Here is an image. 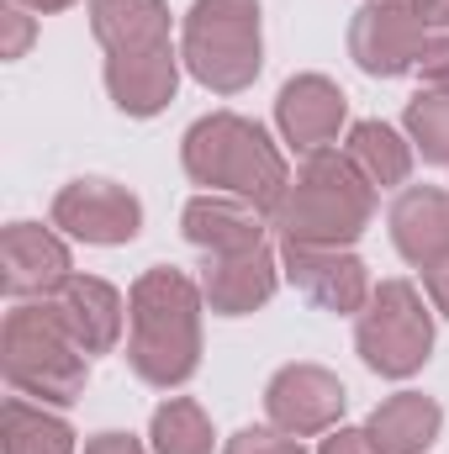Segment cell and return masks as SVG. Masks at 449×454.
Segmentation results:
<instances>
[{
  "label": "cell",
  "mask_w": 449,
  "mask_h": 454,
  "mask_svg": "<svg viewBox=\"0 0 449 454\" xmlns=\"http://www.w3.org/2000/svg\"><path fill=\"white\" fill-rule=\"evenodd\" d=\"M0 454H75V434L64 418L11 396L0 412Z\"/></svg>",
  "instance_id": "cell-21"
},
{
  "label": "cell",
  "mask_w": 449,
  "mask_h": 454,
  "mask_svg": "<svg viewBox=\"0 0 449 454\" xmlns=\"http://www.w3.org/2000/svg\"><path fill=\"white\" fill-rule=\"evenodd\" d=\"M16 5H27V11H43V16H48V11H64V5H75V0H16Z\"/></svg>",
  "instance_id": "cell-31"
},
{
  "label": "cell",
  "mask_w": 449,
  "mask_h": 454,
  "mask_svg": "<svg viewBox=\"0 0 449 454\" xmlns=\"http://www.w3.org/2000/svg\"><path fill=\"white\" fill-rule=\"evenodd\" d=\"M175 85H180V59L175 48H159V53H122L106 59V90L127 116H154L175 101Z\"/></svg>",
  "instance_id": "cell-15"
},
{
  "label": "cell",
  "mask_w": 449,
  "mask_h": 454,
  "mask_svg": "<svg viewBox=\"0 0 449 454\" xmlns=\"http://www.w3.org/2000/svg\"><path fill=\"white\" fill-rule=\"evenodd\" d=\"M375 217V191L365 185V175L334 153H307V164L296 169L286 201L275 207V227L286 243H307V248H349Z\"/></svg>",
  "instance_id": "cell-3"
},
{
  "label": "cell",
  "mask_w": 449,
  "mask_h": 454,
  "mask_svg": "<svg viewBox=\"0 0 449 454\" xmlns=\"http://www.w3.org/2000/svg\"><path fill=\"white\" fill-rule=\"evenodd\" d=\"M180 159H185V175L196 185L227 191V196H238V201H248V207H259L270 217H275V207L291 191V169H286L280 148L248 116H232V112L201 116L185 132Z\"/></svg>",
  "instance_id": "cell-2"
},
{
  "label": "cell",
  "mask_w": 449,
  "mask_h": 454,
  "mask_svg": "<svg viewBox=\"0 0 449 454\" xmlns=\"http://www.w3.org/2000/svg\"><path fill=\"white\" fill-rule=\"evenodd\" d=\"M413 69L423 74V85H434V90H449V37H429Z\"/></svg>",
  "instance_id": "cell-25"
},
{
  "label": "cell",
  "mask_w": 449,
  "mask_h": 454,
  "mask_svg": "<svg viewBox=\"0 0 449 454\" xmlns=\"http://www.w3.org/2000/svg\"><path fill=\"white\" fill-rule=\"evenodd\" d=\"M223 454H307V450H302V439H291L280 428H243V434L227 439Z\"/></svg>",
  "instance_id": "cell-24"
},
{
  "label": "cell",
  "mask_w": 449,
  "mask_h": 454,
  "mask_svg": "<svg viewBox=\"0 0 449 454\" xmlns=\"http://www.w3.org/2000/svg\"><path fill=\"white\" fill-rule=\"evenodd\" d=\"M429 43V27L418 21L413 0H370L354 11L349 21V53L365 74H381V80H397L418 64Z\"/></svg>",
  "instance_id": "cell-7"
},
{
  "label": "cell",
  "mask_w": 449,
  "mask_h": 454,
  "mask_svg": "<svg viewBox=\"0 0 449 454\" xmlns=\"http://www.w3.org/2000/svg\"><path fill=\"white\" fill-rule=\"evenodd\" d=\"M0 280H5V296L16 301H32V296H53L64 280H69V248L37 223H11L0 232Z\"/></svg>",
  "instance_id": "cell-11"
},
{
  "label": "cell",
  "mask_w": 449,
  "mask_h": 454,
  "mask_svg": "<svg viewBox=\"0 0 449 454\" xmlns=\"http://www.w3.org/2000/svg\"><path fill=\"white\" fill-rule=\"evenodd\" d=\"M53 317L69 328V339L80 343L85 354H112L122 339V296H116L106 280H91V275H69L53 296H48Z\"/></svg>",
  "instance_id": "cell-13"
},
{
  "label": "cell",
  "mask_w": 449,
  "mask_h": 454,
  "mask_svg": "<svg viewBox=\"0 0 449 454\" xmlns=\"http://www.w3.org/2000/svg\"><path fill=\"white\" fill-rule=\"evenodd\" d=\"M85 359H91V354L69 339V328L53 317L48 301H21V307L5 317L0 364H5V380H11L21 396L69 407V402L85 391V375H91Z\"/></svg>",
  "instance_id": "cell-4"
},
{
  "label": "cell",
  "mask_w": 449,
  "mask_h": 454,
  "mask_svg": "<svg viewBox=\"0 0 449 454\" xmlns=\"http://www.w3.org/2000/svg\"><path fill=\"white\" fill-rule=\"evenodd\" d=\"M0 27H5V48H0V53H5V59H21L27 43H32V16H27V5L11 0V5L0 11Z\"/></svg>",
  "instance_id": "cell-26"
},
{
  "label": "cell",
  "mask_w": 449,
  "mask_h": 454,
  "mask_svg": "<svg viewBox=\"0 0 449 454\" xmlns=\"http://www.w3.org/2000/svg\"><path fill=\"white\" fill-rule=\"evenodd\" d=\"M91 27H96L106 59L169 48V5L164 0H91Z\"/></svg>",
  "instance_id": "cell-17"
},
{
  "label": "cell",
  "mask_w": 449,
  "mask_h": 454,
  "mask_svg": "<svg viewBox=\"0 0 449 454\" xmlns=\"http://www.w3.org/2000/svg\"><path fill=\"white\" fill-rule=\"evenodd\" d=\"M391 238L402 248V259L413 264H434L449 254V191L434 185H407L391 207Z\"/></svg>",
  "instance_id": "cell-18"
},
{
  "label": "cell",
  "mask_w": 449,
  "mask_h": 454,
  "mask_svg": "<svg viewBox=\"0 0 449 454\" xmlns=\"http://www.w3.org/2000/svg\"><path fill=\"white\" fill-rule=\"evenodd\" d=\"M154 454H212V423H207L201 402L169 396L154 412Z\"/></svg>",
  "instance_id": "cell-22"
},
{
  "label": "cell",
  "mask_w": 449,
  "mask_h": 454,
  "mask_svg": "<svg viewBox=\"0 0 449 454\" xmlns=\"http://www.w3.org/2000/svg\"><path fill=\"white\" fill-rule=\"evenodd\" d=\"M423 286H429V296H434V307L449 317V254L445 259H434L429 270H423Z\"/></svg>",
  "instance_id": "cell-28"
},
{
  "label": "cell",
  "mask_w": 449,
  "mask_h": 454,
  "mask_svg": "<svg viewBox=\"0 0 449 454\" xmlns=\"http://www.w3.org/2000/svg\"><path fill=\"white\" fill-rule=\"evenodd\" d=\"M280 264L270 248H248V254H212L207 275H201V296L212 301V312L223 317H243L254 307H264L275 296Z\"/></svg>",
  "instance_id": "cell-14"
},
{
  "label": "cell",
  "mask_w": 449,
  "mask_h": 454,
  "mask_svg": "<svg viewBox=\"0 0 449 454\" xmlns=\"http://www.w3.org/2000/svg\"><path fill=\"white\" fill-rule=\"evenodd\" d=\"M343 116H349V101H343V90H338L334 80H323V74L291 80L280 90V101H275V121H280V132H286V143L296 153H323L338 137Z\"/></svg>",
  "instance_id": "cell-12"
},
{
  "label": "cell",
  "mask_w": 449,
  "mask_h": 454,
  "mask_svg": "<svg viewBox=\"0 0 449 454\" xmlns=\"http://www.w3.org/2000/svg\"><path fill=\"white\" fill-rule=\"evenodd\" d=\"M343 159L365 175L370 191L407 185V175H413V148H407L402 132L386 127V121H354V127H349V143H343Z\"/></svg>",
  "instance_id": "cell-20"
},
{
  "label": "cell",
  "mask_w": 449,
  "mask_h": 454,
  "mask_svg": "<svg viewBox=\"0 0 449 454\" xmlns=\"http://www.w3.org/2000/svg\"><path fill=\"white\" fill-rule=\"evenodd\" d=\"M185 238L196 248L212 254H248V248H264V223H259V207L238 201V196H196L185 207Z\"/></svg>",
  "instance_id": "cell-16"
},
{
  "label": "cell",
  "mask_w": 449,
  "mask_h": 454,
  "mask_svg": "<svg viewBox=\"0 0 449 454\" xmlns=\"http://www.w3.org/2000/svg\"><path fill=\"white\" fill-rule=\"evenodd\" d=\"M439 428H445V412H439V402L423 396V391H397V396H386V402L370 412V423H365L370 444L381 454H423L439 439Z\"/></svg>",
  "instance_id": "cell-19"
},
{
  "label": "cell",
  "mask_w": 449,
  "mask_h": 454,
  "mask_svg": "<svg viewBox=\"0 0 449 454\" xmlns=\"http://www.w3.org/2000/svg\"><path fill=\"white\" fill-rule=\"evenodd\" d=\"M359 359L375 370V375H391V380H407L429 364V348H434V317L423 307V296L407 286V280H381L359 312Z\"/></svg>",
  "instance_id": "cell-6"
},
{
  "label": "cell",
  "mask_w": 449,
  "mask_h": 454,
  "mask_svg": "<svg viewBox=\"0 0 449 454\" xmlns=\"http://www.w3.org/2000/svg\"><path fill=\"white\" fill-rule=\"evenodd\" d=\"M318 454H381V450L370 444V434H365V428H338V434L323 439V450H318Z\"/></svg>",
  "instance_id": "cell-27"
},
{
  "label": "cell",
  "mask_w": 449,
  "mask_h": 454,
  "mask_svg": "<svg viewBox=\"0 0 449 454\" xmlns=\"http://www.w3.org/2000/svg\"><path fill=\"white\" fill-rule=\"evenodd\" d=\"M423 27H449V0H413Z\"/></svg>",
  "instance_id": "cell-30"
},
{
  "label": "cell",
  "mask_w": 449,
  "mask_h": 454,
  "mask_svg": "<svg viewBox=\"0 0 449 454\" xmlns=\"http://www.w3.org/2000/svg\"><path fill=\"white\" fill-rule=\"evenodd\" d=\"M132 339H127V364L148 386H185L201 364V291L180 270H148L132 286L127 301Z\"/></svg>",
  "instance_id": "cell-1"
},
{
  "label": "cell",
  "mask_w": 449,
  "mask_h": 454,
  "mask_svg": "<svg viewBox=\"0 0 449 454\" xmlns=\"http://www.w3.org/2000/svg\"><path fill=\"white\" fill-rule=\"evenodd\" d=\"M343 380L323 364H286L270 386H264V412L280 434L291 439H312L328 434L343 418Z\"/></svg>",
  "instance_id": "cell-8"
},
{
  "label": "cell",
  "mask_w": 449,
  "mask_h": 454,
  "mask_svg": "<svg viewBox=\"0 0 449 454\" xmlns=\"http://www.w3.org/2000/svg\"><path fill=\"white\" fill-rule=\"evenodd\" d=\"M280 264L291 275V286L318 301L323 312H365L370 301V275H365V259H354L349 248H307V243H286L280 248Z\"/></svg>",
  "instance_id": "cell-10"
},
{
  "label": "cell",
  "mask_w": 449,
  "mask_h": 454,
  "mask_svg": "<svg viewBox=\"0 0 449 454\" xmlns=\"http://www.w3.org/2000/svg\"><path fill=\"white\" fill-rule=\"evenodd\" d=\"M85 454H143V444H138L132 434H96V439L85 444Z\"/></svg>",
  "instance_id": "cell-29"
},
{
  "label": "cell",
  "mask_w": 449,
  "mask_h": 454,
  "mask_svg": "<svg viewBox=\"0 0 449 454\" xmlns=\"http://www.w3.org/2000/svg\"><path fill=\"white\" fill-rule=\"evenodd\" d=\"M53 227H64L80 243H132L143 227V207L112 180H75L53 201Z\"/></svg>",
  "instance_id": "cell-9"
},
{
  "label": "cell",
  "mask_w": 449,
  "mask_h": 454,
  "mask_svg": "<svg viewBox=\"0 0 449 454\" xmlns=\"http://www.w3.org/2000/svg\"><path fill=\"white\" fill-rule=\"evenodd\" d=\"M407 137L429 164H449V90H429L407 106Z\"/></svg>",
  "instance_id": "cell-23"
},
{
  "label": "cell",
  "mask_w": 449,
  "mask_h": 454,
  "mask_svg": "<svg viewBox=\"0 0 449 454\" xmlns=\"http://www.w3.org/2000/svg\"><path fill=\"white\" fill-rule=\"evenodd\" d=\"M180 59L217 96L248 90L259 80V0H196Z\"/></svg>",
  "instance_id": "cell-5"
}]
</instances>
